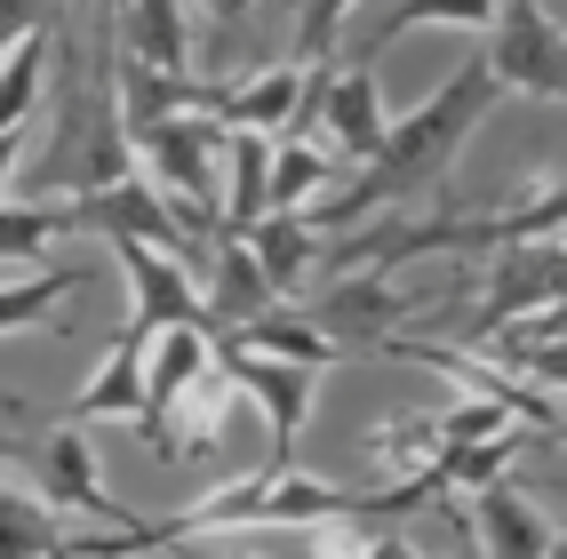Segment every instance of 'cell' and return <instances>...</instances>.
<instances>
[{"mask_svg": "<svg viewBox=\"0 0 567 559\" xmlns=\"http://www.w3.org/2000/svg\"><path fill=\"white\" fill-rule=\"evenodd\" d=\"M487 360H504L519 384L567 392V335H527V328H512V335H496V344H487Z\"/></svg>", "mask_w": 567, "mask_h": 559, "instance_id": "603a6c76", "label": "cell"}, {"mask_svg": "<svg viewBox=\"0 0 567 559\" xmlns=\"http://www.w3.org/2000/svg\"><path fill=\"white\" fill-rule=\"evenodd\" d=\"M440 288H392L375 272H344L336 288L312 296V328H328L336 344H384V335H400L408 312H424Z\"/></svg>", "mask_w": 567, "mask_h": 559, "instance_id": "9c48e42d", "label": "cell"}, {"mask_svg": "<svg viewBox=\"0 0 567 559\" xmlns=\"http://www.w3.org/2000/svg\"><path fill=\"white\" fill-rule=\"evenodd\" d=\"M551 304H567V248H559V240L496 248V265H487V296H480V312H472L464 352H487L504 328L536 320V312H551Z\"/></svg>", "mask_w": 567, "mask_h": 559, "instance_id": "277c9868", "label": "cell"}, {"mask_svg": "<svg viewBox=\"0 0 567 559\" xmlns=\"http://www.w3.org/2000/svg\"><path fill=\"white\" fill-rule=\"evenodd\" d=\"M200 17H208V24H240L248 0H200Z\"/></svg>", "mask_w": 567, "mask_h": 559, "instance_id": "f1b7e54d", "label": "cell"}, {"mask_svg": "<svg viewBox=\"0 0 567 559\" xmlns=\"http://www.w3.org/2000/svg\"><path fill=\"white\" fill-rule=\"evenodd\" d=\"M208 304H216V335H233V328H248V320H264V312H280L272 272L256 265V248H248L240 232H224L216 256H208Z\"/></svg>", "mask_w": 567, "mask_h": 559, "instance_id": "5bb4252c", "label": "cell"}, {"mask_svg": "<svg viewBox=\"0 0 567 559\" xmlns=\"http://www.w3.org/2000/svg\"><path fill=\"white\" fill-rule=\"evenodd\" d=\"M49 511H56V504H32V496L9 488V504H0V559H56L72 536H56Z\"/></svg>", "mask_w": 567, "mask_h": 559, "instance_id": "cb8c5ba5", "label": "cell"}, {"mask_svg": "<svg viewBox=\"0 0 567 559\" xmlns=\"http://www.w3.org/2000/svg\"><path fill=\"white\" fill-rule=\"evenodd\" d=\"M320 559H424V551H415L408 536H368V544H360V536H344V544L328 536V544H320Z\"/></svg>", "mask_w": 567, "mask_h": 559, "instance_id": "83f0119b", "label": "cell"}, {"mask_svg": "<svg viewBox=\"0 0 567 559\" xmlns=\"http://www.w3.org/2000/svg\"><path fill=\"white\" fill-rule=\"evenodd\" d=\"M472 536H480V551L487 559H551L559 551V528L527 504L519 488H480V504H472Z\"/></svg>", "mask_w": 567, "mask_h": 559, "instance_id": "9a60e30c", "label": "cell"}, {"mask_svg": "<svg viewBox=\"0 0 567 559\" xmlns=\"http://www.w3.org/2000/svg\"><path fill=\"white\" fill-rule=\"evenodd\" d=\"M96 17H112V24H121V0H96Z\"/></svg>", "mask_w": 567, "mask_h": 559, "instance_id": "4dcf8cb0", "label": "cell"}, {"mask_svg": "<svg viewBox=\"0 0 567 559\" xmlns=\"http://www.w3.org/2000/svg\"><path fill=\"white\" fill-rule=\"evenodd\" d=\"M544 439H559V447H567V407H559V424H551V432H544Z\"/></svg>", "mask_w": 567, "mask_h": 559, "instance_id": "f546056e", "label": "cell"}, {"mask_svg": "<svg viewBox=\"0 0 567 559\" xmlns=\"http://www.w3.org/2000/svg\"><path fill=\"white\" fill-rule=\"evenodd\" d=\"M551 559H567V528H559V551H551Z\"/></svg>", "mask_w": 567, "mask_h": 559, "instance_id": "1f68e13d", "label": "cell"}, {"mask_svg": "<svg viewBox=\"0 0 567 559\" xmlns=\"http://www.w3.org/2000/svg\"><path fill=\"white\" fill-rule=\"evenodd\" d=\"M216 368L264 407V424H272V464L296 472V432H305V416H312L320 368H296V360H272V352H248V344H233V335H216Z\"/></svg>", "mask_w": 567, "mask_h": 559, "instance_id": "8992f818", "label": "cell"}, {"mask_svg": "<svg viewBox=\"0 0 567 559\" xmlns=\"http://www.w3.org/2000/svg\"><path fill=\"white\" fill-rule=\"evenodd\" d=\"M121 24H128V56L161 64V72H184V56H193V32H184V0H128Z\"/></svg>", "mask_w": 567, "mask_h": 559, "instance_id": "ffe728a7", "label": "cell"}, {"mask_svg": "<svg viewBox=\"0 0 567 559\" xmlns=\"http://www.w3.org/2000/svg\"><path fill=\"white\" fill-rule=\"evenodd\" d=\"M336 176H344V161H336L328 144H305V136L272 144V216H305L312 193H328Z\"/></svg>", "mask_w": 567, "mask_h": 559, "instance_id": "e0dca14e", "label": "cell"}, {"mask_svg": "<svg viewBox=\"0 0 567 559\" xmlns=\"http://www.w3.org/2000/svg\"><path fill=\"white\" fill-rule=\"evenodd\" d=\"M56 240V216H49V200H9V216H0V256H9V265H32V256H41Z\"/></svg>", "mask_w": 567, "mask_h": 559, "instance_id": "484cf974", "label": "cell"}, {"mask_svg": "<svg viewBox=\"0 0 567 559\" xmlns=\"http://www.w3.org/2000/svg\"><path fill=\"white\" fill-rule=\"evenodd\" d=\"M248 248H256V265L272 272V288L296 296L305 272H312V256H320V232H312V216H264L248 232Z\"/></svg>", "mask_w": 567, "mask_h": 559, "instance_id": "d6986e66", "label": "cell"}, {"mask_svg": "<svg viewBox=\"0 0 567 559\" xmlns=\"http://www.w3.org/2000/svg\"><path fill=\"white\" fill-rule=\"evenodd\" d=\"M49 41L56 32H24V41H9V72H0V121H9V153H17V136L32 121V104H41V72H49Z\"/></svg>", "mask_w": 567, "mask_h": 559, "instance_id": "7402d4cb", "label": "cell"}, {"mask_svg": "<svg viewBox=\"0 0 567 559\" xmlns=\"http://www.w3.org/2000/svg\"><path fill=\"white\" fill-rule=\"evenodd\" d=\"M233 344L272 352V360H296V368H336V360H344V344H328V328H312V320H280V312H264V320L233 328Z\"/></svg>", "mask_w": 567, "mask_h": 559, "instance_id": "44dd1931", "label": "cell"}, {"mask_svg": "<svg viewBox=\"0 0 567 559\" xmlns=\"http://www.w3.org/2000/svg\"><path fill=\"white\" fill-rule=\"evenodd\" d=\"M112 256H121V272H128V296H136V328H208L216 335V304H208V288L193 280V265L153 240H112Z\"/></svg>", "mask_w": 567, "mask_h": 559, "instance_id": "52a82bcc", "label": "cell"}, {"mask_svg": "<svg viewBox=\"0 0 567 559\" xmlns=\"http://www.w3.org/2000/svg\"><path fill=\"white\" fill-rule=\"evenodd\" d=\"M312 96H320V64H272V72H256V81H240V89H216L208 112L233 136H272V128L305 121Z\"/></svg>", "mask_w": 567, "mask_h": 559, "instance_id": "4fadbf2b", "label": "cell"}, {"mask_svg": "<svg viewBox=\"0 0 567 559\" xmlns=\"http://www.w3.org/2000/svg\"><path fill=\"white\" fill-rule=\"evenodd\" d=\"M344 17H352V0H305V17H296V64H328V41Z\"/></svg>", "mask_w": 567, "mask_h": 559, "instance_id": "4316f807", "label": "cell"}, {"mask_svg": "<svg viewBox=\"0 0 567 559\" xmlns=\"http://www.w3.org/2000/svg\"><path fill=\"white\" fill-rule=\"evenodd\" d=\"M504 17V0H392L384 9V24H368V41H360V64H375L400 32H424V24H496Z\"/></svg>", "mask_w": 567, "mask_h": 559, "instance_id": "2e32d148", "label": "cell"}, {"mask_svg": "<svg viewBox=\"0 0 567 559\" xmlns=\"http://www.w3.org/2000/svg\"><path fill=\"white\" fill-rule=\"evenodd\" d=\"M32 472H41V504H56V511H81V519H96V528H128V536L153 528V519H128L121 504L104 496L96 447H89L81 424H64V432H49L41 447H32Z\"/></svg>", "mask_w": 567, "mask_h": 559, "instance_id": "30bf717a", "label": "cell"}, {"mask_svg": "<svg viewBox=\"0 0 567 559\" xmlns=\"http://www.w3.org/2000/svg\"><path fill=\"white\" fill-rule=\"evenodd\" d=\"M496 96H512V89L496 81V64H487V56H472L464 72H447L424 104L392 121L375 168H352V176L312 208V224H328V232H336V224H360V216L392 208V200H408V193H424V184H440L447 161L464 153V136L487 121V112H496Z\"/></svg>", "mask_w": 567, "mask_h": 559, "instance_id": "6da1fadb", "label": "cell"}, {"mask_svg": "<svg viewBox=\"0 0 567 559\" xmlns=\"http://www.w3.org/2000/svg\"><path fill=\"white\" fill-rule=\"evenodd\" d=\"M153 344H161V335L128 320L121 335H112L104 368L64 400V424H81V432H89V424H112V416H121V424H144V376H153Z\"/></svg>", "mask_w": 567, "mask_h": 559, "instance_id": "7c38bea8", "label": "cell"}, {"mask_svg": "<svg viewBox=\"0 0 567 559\" xmlns=\"http://www.w3.org/2000/svg\"><path fill=\"white\" fill-rule=\"evenodd\" d=\"M136 153H144V176L184 208V224H193L200 240H224V216H200V208H208L216 153H233V128H224L216 112H184V121H161L153 136H136Z\"/></svg>", "mask_w": 567, "mask_h": 559, "instance_id": "3957f363", "label": "cell"}, {"mask_svg": "<svg viewBox=\"0 0 567 559\" xmlns=\"http://www.w3.org/2000/svg\"><path fill=\"white\" fill-rule=\"evenodd\" d=\"M72 296V272H41V280H9V296H0V328H49V312Z\"/></svg>", "mask_w": 567, "mask_h": 559, "instance_id": "d4e9b609", "label": "cell"}, {"mask_svg": "<svg viewBox=\"0 0 567 559\" xmlns=\"http://www.w3.org/2000/svg\"><path fill=\"white\" fill-rule=\"evenodd\" d=\"M519 447H527V432L512 424V432H496V439H472V447H456V456H440L432 472H415V479H424V488L432 496H480V488H496V479H504V464L519 456Z\"/></svg>", "mask_w": 567, "mask_h": 559, "instance_id": "ac0fdd59", "label": "cell"}, {"mask_svg": "<svg viewBox=\"0 0 567 559\" xmlns=\"http://www.w3.org/2000/svg\"><path fill=\"white\" fill-rule=\"evenodd\" d=\"M208 368H216V335H208V328H168L161 344H153V376H144V424H136V432H144V447H153L161 464L184 456V439H176L168 424H176V407L208 384Z\"/></svg>", "mask_w": 567, "mask_h": 559, "instance_id": "ba28073f", "label": "cell"}, {"mask_svg": "<svg viewBox=\"0 0 567 559\" xmlns=\"http://www.w3.org/2000/svg\"><path fill=\"white\" fill-rule=\"evenodd\" d=\"M440 504L424 479H400V488H328V479H305V472H280V464H264L248 479H233L224 496L193 504V511H176L161 519V536L184 544V536H216V528H336V519H408V511H424Z\"/></svg>", "mask_w": 567, "mask_h": 559, "instance_id": "7a4b0ae2", "label": "cell"}, {"mask_svg": "<svg viewBox=\"0 0 567 559\" xmlns=\"http://www.w3.org/2000/svg\"><path fill=\"white\" fill-rule=\"evenodd\" d=\"M487 64L504 89L567 104V32L544 17V0H504V17L487 24Z\"/></svg>", "mask_w": 567, "mask_h": 559, "instance_id": "5b68a950", "label": "cell"}, {"mask_svg": "<svg viewBox=\"0 0 567 559\" xmlns=\"http://www.w3.org/2000/svg\"><path fill=\"white\" fill-rule=\"evenodd\" d=\"M312 112H320V136H328L336 161H344V168H375L392 121H384V96H375L368 64H352V72L320 64V96H312Z\"/></svg>", "mask_w": 567, "mask_h": 559, "instance_id": "8fae6325", "label": "cell"}]
</instances>
